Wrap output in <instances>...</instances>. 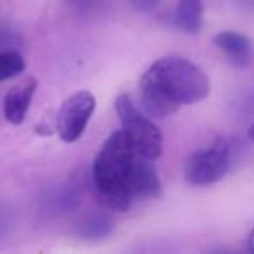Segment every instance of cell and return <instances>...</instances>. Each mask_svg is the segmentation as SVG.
Masks as SVG:
<instances>
[{
  "label": "cell",
  "mask_w": 254,
  "mask_h": 254,
  "mask_svg": "<svg viewBox=\"0 0 254 254\" xmlns=\"http://www.w3.org/2000/svg\"><path fill=\"white\" fill-rule=\"evenodd\" d=\"M211 92V80L200 66L181 56H166L141 75L143 108L152 117H167L185 105H195Z\"/></svg>",
  "instance_id": "6da1fadb"
},
{
  "label": "cell",
  "mask_w": 254,
  "mask_h": 254,
  "mask_svg": "<svg viewBox=\"0 0 254 254\" xmlns=\"http://www.w3.org/2000/svg\"><path fill=\"white\" fill-rule=\"evenodd\" d=\"M139 157L122 129L108 136L92 166L94 193L105 207L119 212L131 209L132 176Z\"/></svg>",
  "instance_id": "7a4b0ae2"
},
{
  "label": "cell",
  "mask_w": 254,
  "mask_h": 254,
  "mask_svg": "<svg viewBox=\"0 0 254 254\" xmlns=\"http://www.w3.org/2000/svg\"><path fill=\"white\" fill-rule=\"evenodd\" d=\"M115 110L124 134L134 146L138 155L148 160L159 159L164 150V138L159 127L136 108L127 94H120L115 99Z\"/></svg>",
  "instance_id": "3957f363"
},
{
  "label": "cell",
  "mask_w": 254,
  "mask_h": 254,
  "mask_svg": "<svg viewBox=\"0 0 254 254\" xmlns=\"http://www.w3.org/2000/svg\"><path fill=\"white\" fill-rule=\"evenodd\" d=\"M230 164H232L230 143L225 138H219L207 148L197 150L188 157L183 167V176L191 187H209L225 178Z\"/></svg>",
  "instance_id": "277c9868"
},
{
  "label": "cell",
  "mask_w": 254,
  "mask_h": 254,
  "mask_svg": "<svg viewBox=\"0 0 254 254\" xmlns=\"http://www.w3.org/2000/svg\"><path fill=\"white\" fill-rule=\"evenodd\" d=\"M96 108V98L89 91L68 96L56 115V132L64 143L80 139Z\"/></svg>",
  "instance_id": "5b68a950"
},
{
  "label": "cell",
  "mask_w": 254,
  "mask_h": 254,
  "mask_svg": "<svg viewBox=\"0 0 254 254\" xmlns=\"http://www.w3.org/2000/svg\"><path fill=\"white\" fill-rule=\"evenodd\" d=\"M214 46L226 56V60L237 68L251 66L254 60V47L249 37H246L240 32L225 30L219 32L212 39Z\"/></svg>",
  "instance_id": "8992f818"
},
{
  "label": "cell",
  "mask_w": 254,
  "mask_h": 254,
  "mask_svg": "<svg viewBox=\"0 0 254 254\" xmlns=\"http://www.w3.org/2000/svg\"><path fill=\"white\" fill-rule=\"evenodd\" d=\"M37 91V80L33 77H25L21 82L11 87L4 99V115L12 126H21L32 105Z\"/></svg>",
  "instance_id": "52a82bcc"
},
{
  "label": "cell",
  "mask_w": 254,
  "mask_h": 254,
  "mask_svg": "<svg viewBox=\"0 0 254 254\" xmlns=\"http://www.w3.org/2000/svg\"><path fill=\"white\" fill-rule=\"evenodd\" d=\"M152 162L153 160L139 157L138 164H136L134 176H132V197H134V200H150V198L162 197L160 178Z\"/></svg>",
  "instance_id": "ba28073f"
},
{
  "label": "cell",
  "mask_w": 254,
  "mask_h": 254,
  "mask_svg": "<svg viewBox=\"0 0 254 254\" xmlns=\"http://www.w3.org/2000/svg\"><path fill=\"white\" fill-rule=\"evenodd\" d=\"M174 25L188 35H195L204 25V4L202 0H178L174 9Z\"/></svg>",
  "instance_id": "9c48e42d"
},
{
  "label": "cell",
  "mask_w": 254,
  "mask_h": 254,
  "mask_svg": "<svg viewBox=\"0 0 254 254\" xmlns=\"http://www.w3.org/2000/svg\"><path fill=\"white\" fill-rule=\"evenodd\" d=\"M113 232V221L105 214H91L80 223L78 235L85 240H103Z\"/></svg>",
  "instance_id": "30bf717a"
},
{
  "label": "cell",
  "mask_w": 254,
  "mask_h": 254,
  "mask_svg": "<svg viewBox=\"0 0 254 254\" xmlns=\"http://www.w3.org/2000/svg\"><path fill=\"white\" fill-rule=\"evenodd\" d=\"M26 68L23 56L16 49H5L0 53V82L21 75Z\"/></svg>",
  "instance_id": "8fae6325"
},
{
  "label": "cell",
  "mask_w": 254,
  "mask_h": 254,
  "mask_svg": "<svg viewBox=\"0 0 254 254\" xmlns=\"http://www.w3.org/2000/svg\"><path fill=\"white\" fill-rule=\"evenodd\" d=\"M129 4L138 12H152L160 4V0H129Z\"/></svg>",
  "instance_id": "7c38bea8"
},
{
  "label": "cell",
  "mask_w": 254,
  "mask_h": 254,
  "mask_svg": "<svg viewBox=\"0 0 254 254\" xmlns=\"http://www.w3.org/2000/svg\"><path fill=\"white\" fill-rule=\"evenodd\" d=\"M247 249H249L251 253H254V230L249 233V239H247Z\"/></svg>",
  "instance_id": "4fadbf2b"
},
{
  "label": "cell",
  "mask_w": 254,
  "mask_h": 254,
  "mask_svg": "<svg viewBox=\"0 0 254 254\" xmlns=\"http://www.w3.org/2000/svg\"><path fill=\"white\" fill-rule=\"evenodd\" d=\"M247 138H249L251 141L254 143V124H253V126L249 127V131H247Z\"/></svg>",
  "instance_id": "5bb4252c"
},
{
  "label": "cell",
  "mask_w": 254,
  "mask_h": 254,
  "mask_svg": "<svg viewBox=\"0 0 254 254\" xmlns=\"http://www.w3.org/2000/svg\"><path fill=\"white\" fill-rule=\"evenodd\" d=\"M75 4H78V5H85V4H91L92 0H73Z\"/></svg>",
  "instance_id": "9a60e30c"
}]
</instances>
